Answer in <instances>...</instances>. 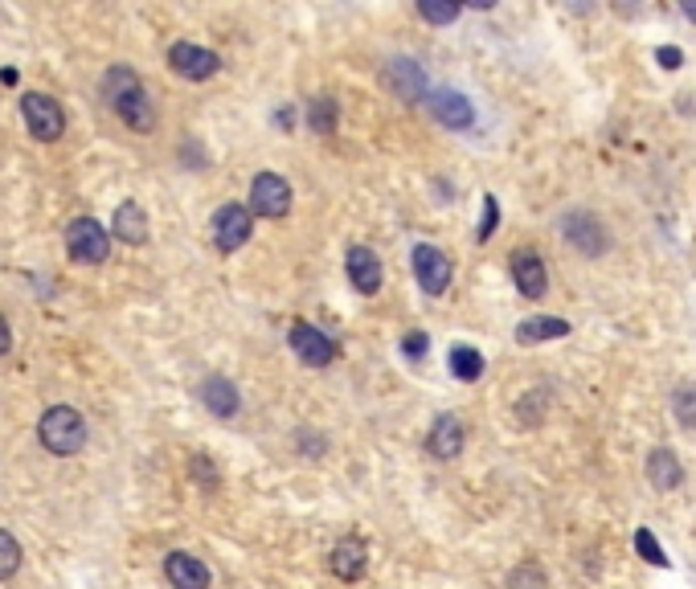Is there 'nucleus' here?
<instances>
[{"mask_svg":"<svg viewBox=\"0 0 696 589\" xmlns=\"http://www.w3.org/2000/svg\"><path fill=\"white\" fill-rule=\"evenodd\" d=\"M426 107L451 131H463V127L475 123V107H471L467 95H459V90H426Z\"/></svg>","mask_w":696,"mask_h":589,"instance_id":"9d476101","label":"nucleus"},{"mask_svg":"<svg viewBox=\"0 0 696 589\" xmlns=\"http://www.w3.org/2000/svg\"><path fill=\"white\" fill-rule=\"evenodd\" d=\"M561 234L570 246H578V254L586 258H598L606 250V230H602V221L594 213H565L561 217Z\"/></svg>","mask_w":696,"mask_h":589,"instance_id":"1a4fd4ad","label":"nucleus"},{"mask_svg":"<svg viewBox=\"0 0 696 589\" xmlns=\"http://www.w3.org/2000/svg\"><path fill=\"white\" fill-rule=\"evenodd\" d=\"M672 410H676V418H680L688 430H696V389H692V385H680V389L672 393Z\"/></svg>","mask_w":696,"mask_h":589,"instance_id":"cd10ccee","label":"nucleus"},{"mask_svg":"<svg viewBox=\"0 0 696 589\" xmlns=\"http://www.w3.org/2000/svg\"><path fill=\"white\" fill-rule=\"evenodd\" d=\"M463 442H467L463 422H459V418H451V414H443L439 422L430 426V434H426V450H430L434 459H443V463H451V459H459V455H463Z\"/></svg>","mask_w":696,"mask_h":589,"instance_id":"ddd939ff","label":"nucleus"},{"mask_svg":"<svg viewBox=\"0 0 696 589\" xmlns=\"http://www.w3.org/2000/svg\"><path fill=\"white\" fill-rule=\"evenodd\" d=\"M365 565H369V553H365V545H361L357 536L340 540V545L332 549V557H328V569H332L340 581H357V577L365 573Z\"/></svg>","mask_w":696,"mask_h":589,"instance_id":"a211bd4d","label":"nucleus"},{"mask_svg":"<svg viewBox=\"0 0 696 589\" xmlns=\"http://www.w3.org/2000/svg\"><path fill=\"white\" fill-rule=\"evenodd\" d=\"M37 438L50 455H78L86 446V418L78 410H70V405H54V410L41 414Z\"/></svg>","mask_w":696,"mask_h":589,"instance_id":"f03ea898","label":"nucleus"},{"mask_svg":"<svg viewBox=\"0 0 696 589\" xmlns=\"http://www.w3.org/2000/svg\"><path fill=\"white\" fill-rule=\"evenodd\" d=\"M189 471H193V479H197V483L217 487V467L209 463V455H193V467H189Z\"/></svg>","mask_w":696,"mask_h":589,"instance_id":"c756f323","label":"nucleus"},{"mask_svg":"<svg viewBox=\"0 0 696 589\" xmlns=\"http://www.w3.org/2000/svg\"><path fill=\"white\" fill-rule=\"evenodd\" d=\"M111 234H115L119 242H127V246H144V242H148V213H144L136 201L119 205L115 217H111Z\"/></svg>","mask_w":696,"mask_h":589,"instance_id":"f3484780","label":"nucleus"},{"mask_svg":"<svg viewBox=\"0 0 696 589\" xmlns=\"http://www.w3.org/2000/svg\"><path fill=\"white\" fill-rule=\"evenodd\" d=\"M103 103L132 131H140V135H148L156 127V111H152V103L144 95V82L127 70V66H111L103 74Z\"/></svg>","mask_w":696,"mask_h":589,"instance_id":"f257e3e1","label":"nucleus"},{"mask_svg":"<svg viewBox=\"0 0 696 589\" xmlns=\"http://www.w3.org/2000/svg\"><path fill=\"white\" fill-rule=\"evenodd\" d=\"M647 479L656 491H676L684 483V467H680V459L672 455V450L660 446V450H651V459H647Z\"/></svg>","mask_w":696,"mask_h":589,"instance_id":"aec40b11","label":"nucleus"},{"mask_svg":"<svg viewBox=\"0 0 696 589\" xmlns=\"http://www.w3.org/2000/svg\"><path fill=\"white\" fill-rule=\"evenodd\" d=\"M656 62H660L664 70H680V66H684V54L676 50V45H660V50H656Z\"/></svg>","mask_w":696,"mask_h":589,"instance_id":"2f4dec72","label":"nucleus"},{"mask_svg":"<svg viewBox=\"0 0 696 589\" xmlns=\"http://www.w3.org/2000/svg\"><path fill=\"white\" fill-rule=\"evenodd\" d=\"M426 348H430V340H426V332H410V336L402 340V352H406L410 360H418V356H426Z\"/></svg>","mask_w":696,"mask_h":589,"instance_id":"7c9ffc66","label":"nucleus"},{"mask_svg":"<svg viewBox=\"0 0 696 589\" xmlns=\"http://www.w3.org/2000/svg\"><path fill=\"white\" fill-rule=\"evenodd\" d=\"M336 99H328V95H316L312 103H308V127L316 131V135H328V131H336Z\"/></svg>","mask_w":696,"mask_h":589,"instance_id":"5701e85b","label":"nucleus"},{"mask_svg":"<svg viewBox=\"0 0 696 589\" xmlns=\"http://www.w3.org/2000/svg\"><path fill=\"white\" fill-rule=\"evenodd\" d=\"M512 283H516V291L525 295V299H541V295H545V287H549L545 262H541L533 250H520V254H512Z\"/></svg>","mask_w":696,"mask_h":589,"instance_id":"2eb2a0df","label":"nucleus"},{"mask_svg":"<svg viewBox=\"0 0 696 589\" xmlns=\"http://www.w3.org/2000/svg\"><path fill=\"white\" fill-rule=\"evenodd\" d=\"M508 589H549V577L537 561H525V565H516L508 573Z\"/></svg>","mask_w":696,"mask_h":589,"instance_id":"b1692460","label":"nucleus"},{"mask_svg":"<svg viewBox=\"0 0 696 589\" xmlns=\"http://www.w3.org/2000/svg\"><path fill=\"white\" fill-rule=\"evenodd\" d=\"M9 344H13V332H9V320H5V315H0V356L9 352Z\"/></svg>","mask_w":696,"mask_h":589,"instance_id":"473e14b6","label":"nucleus"},{"mask_svg":"<svg viewBox=\"0 0 696 589\" xmlns=\"http://www.w3.org/2000/svg\"><path fill=\"white\" fill-rule=\"evenodd\" d=\"M635 553H639L647 565L668 569V553L660 549V540H656V532H651V528H639V532H635Z\"/></svg>","mask_w":696,"mask_h":589,"instance_id":"393cba45","label":"nucleus"},{"mask_svg":"<svg viewBox=\"0 0 696 589\" xmlns=\"http://www.w3.org/2000/svg\"><path fill=\"white\" fill-rule=\"evenodd\" d=\"M201 401H205V410L217 414V418H234V414L242 410V397H238L234 381H226V377L201 381Z\"/></svg>","mask_w":696,"mask_h":589,"instance_id":"6ab92c4d","label":"nucleus"},{"mask_svg":"<svg viewBox=\"0 0 696 589\" xmlns=\"http://www.w3.org/2000/svg\"><path fill=\"white\" fill-rule=\"evenodd\" d=\"M287 340H291L295 356L303 360V365H312V369L332 365V356H336V344H332V340H328L320 328H312V324H295Z\"/></svg>","mask_w":696,"mask_h":589,"instance_id":"9b49d317","label":"nucleus"},{"mask_svg":"<svg viewBox=\"0 0 696 589\" xmlns=\"http://www.w3.org/2000/svg\"><path fill=\"white\" fill-rule=\"evenodd\" d=\"M680 9H684V17H688V21L696 25V0H684V5H680Z\"/></svg>","mask_w":696,"mask_h":589,"instance_id":"72a5a7b5","label":"nucleus"},{"mask_svg":"<svg viewBox=\"0 0 696 589\" xmlns=\"http://www.w3.org/2000/svg\"><path fill=\"white\" fill-rule=\"evenodd\" d=\"M451 373H455L459 381H480V377H484V356H480V348H467V344L451 348Z\"/></svg>","mask_w":696,"mask_h":589,"instance_id":"4be33fe9","label":"nucleus"},{"mask_svg":"<svg viewBox=\"0 0 696 589\" xmlns=\"http://www.w3.org/2000/svg\"><path fill=\"white\" fill-rule=\"evenodd\" d=\"M168 66L189 82H205V78H213L217 70H222V58H217L213 50H201V45H193V41H177L168 50Z\"/></svg>","mask_w":696,"mask_h":589,"instance_id":"6e6552de","label":"nucleus"},{"mask_svg":"<svg viewBox=\"0 0 696 589\" xmlns=\"http://www.w3.org/2000/svg\"><path fill=\"white\" fill-rule=\"evenodd\" d=\"M561 336H570V324H565L561 315H533V320H525L516 328L520 344H541V340H561Z\"/></svg>","mask_w":696,"mask_h":589,"instance_id":"412c9836","label":"nucleus"},{"mask_svg":"<svg viewBox=\"0 0 696 589\" xmlns=\"http://www.w3.org/2000/svg\"><path fill=\"white\" fill-rule=\"evenodd\" d=\"M496 225H500V205H496V197L488 193V197H484V217H480V230H475V238L488 242V238L496 234Z\"/></svg>","mask_w":696,"mask_h":589,"instance_id":"c85d7f7f","label":"nucleus"},{"mask_svg":"<svg viewBox=\"0 0 696 589\" xmlns=\"http://www.w3.org/2000/svg\"><path fill=\"white\" fill-rule=\"evenodd\" d=\"M21 115H25L29 131H33V140H41V144H54L58 135L66 131V111L50 95H25L21 99Z\"/></svg>","mask_w":696,"mask_h":589,"instance_id":"39448f33","label":"nucleus"},{"mask_svg":"<svg viewBox=\"0 0 696 589\" xmlns=\"http://www.w3.org/2000/svg\"><path fill=\"white\" fill-rule=\"evenodd\" d=\"M66 250H70V258L82 262V266H99V262H107V254H111V234L103 230L95 217H74L70 230H66Z\"/></svg>","mask_w":696,"mask_h":589,"instance_id":"7ed1b4c3","label":"nucleus"},{"mask_svg":"<svg viewBox=\"0 0 696 589\" xmlns=\"http://www.w3.org/2000/svg\"><path fill=\"white\" fill-rule=\"evenodd\" d=\"M414 279L426 295H443L451 287V258L439 246H414Z\"/></svg>","mask_w":696,"mask_h":589,"instance_id":"0eeeda50","label":"nucleus"},{"mask_svg":"<svg viewBox=\"0 0 696 589\" xmlns=\"http://www.w3.org/2000/svg\"><path fill=\"white\" fill-rule=\"evenodd\" d=\"M164 573H168L172 589H209V569L189 553H168Z\"/></svg>","mask_w":696,"mask_h":589,"instance_id":"dca6fc26","label":"nucleus"},{"mask_svg":"<svg viewBox=\"0 0 696 589\" xmlns=\"http://www.w3.org/2000/svg\"><path fill=\"white\" fill-rule=\"evenodd\" d=\"M21 569V545H17V536L0 528V581L13 577Z\"/></svg>","mask_w":696,"mask_h":589,"instance_id":"a878e982","label":"nucleus"},{"mask_svg":"<svg viewBox=\"0 0 696 589\" xmlns=\"http://www.w3.org/2000/svg\"><path fill=\"white\" fill-rule=\"evenodd\" d=\"M385 82H389V90H398V99H406V103L426 99V74H422V66L414 58H394V62H389L385 66Z\"/></svg>","mask_w":696,"mask_h":589,"instance_id":"f8f14e48","label":"nucleus"},{"mask_svg":"<svg viewBox=\"0 0 696 589\" xmlns=\"http://www.w3.org/2000/svg\"><path fill=\"white\" fill-rule=\"evenodd\" d=\"M348 283H353L361 295H377L381 291V258L369 250V246H353V250H348Z\"/></svg>","mask_w":696,"mask_h":589,"instance_id":"4468645a","label":"nucleus"},{"mask_svg":"<svg viewBox=\"0 0 696 589\" xmlns=\"http://www.w3.org/2000/svg\"><path fill=\"white\" fill-rule=\"evenodd\" d=\"M250 234H254V217H250L246 205H222L213 213V242L222 254L242 250L250 242Z\"/></svg>","mask_w":696,"mask_h":589,"instance_id":"423d86ee","label":"nucleus"},{"mask_svg":"<svg viewBox=\"0 0 696 589\" xmlns=\"http://www.w3.org/2000/svg\"><path fill=\"white\" fill-rule=\"evenodd\" d=\"M287 217L291 213V185L279 172H258L250 180V217Z\"/></svg>","mask_w":696,"mask_h":589,"instance_id":"20e7f679","label":"nucleus"},{"mask_svg":"<svg viewBox=\"0 0 696 589\" xmlns=\"http://www.w3.org/2000/svg\"><path fill=\"white\" fill-rule=\"evenodd\" d=\"M418 13H422V21H430V25H451V21L463 13V5H447V0H422Z\"/></svg>","mask_w":696,"mask_h":589,"instance_id":"bb28decb","label":"nucleus"}]
</instances>
